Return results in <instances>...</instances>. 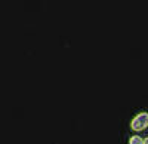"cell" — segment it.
<instances>
[{"instance_id":"obj_2","label":"cell","mask_w":148,"mask_h":144,"mask_svg":"<svg viewBox=\"0 0 148 144\" xmlns=\"http://www.w3.org/2000/svg\"><path fill=\"white\" fill-rule=\"evenodd\" d=\"M130 144H144L141 137H132L130 138Z\"/></svg>"},{"instance_id":"obj_3","label":"cell","mask_w":148,"mask_h":144,"mask_svg":"<svg viewBox=\"0 0 148 144\" xmlns=\"http://www.w3.org/2000/svg\"><path fill=\"white\" fill-rule=\"evenodd\" d=\"M144 144H148V138H147V140H144Z\"/></svg>"},{"instance_id":"obj_1","label":"cell","mask_w":148,"mask_h":144,"mask_svg":"<svg viewBox=\"0 0 148 144\" xmlns=\"http://www.w3.org/2000/svg\"><path fill=\"white\" fill-rule=\"evenodd\" d=\"M147 123H148V114L147 113H141L132 121V128L136 129V131H141V129H144L147 126Z\"/></svg>"}]
</instances>
